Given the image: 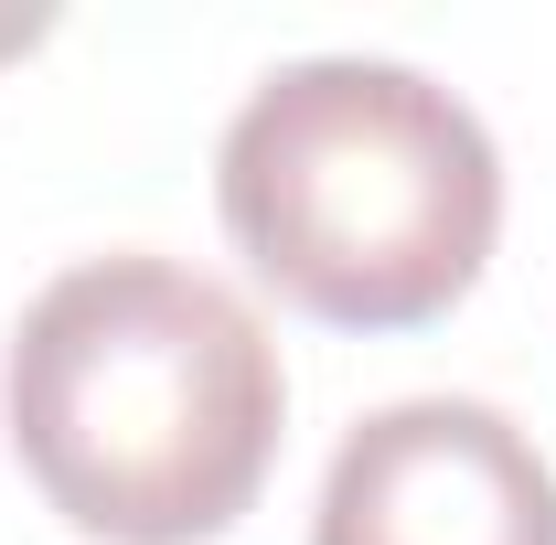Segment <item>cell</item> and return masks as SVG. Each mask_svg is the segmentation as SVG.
Wrapping results in <instances>:
<instances>
[{
  "label": "cell",
  "mask_w": 556,
  "mask_h": 545,
  "mask_svg": "<svg viewBox=\"0 0 556 545\" xmlns=\"http://www.w3.org/2000/svg\"><path fill=\"white\" fill-rule=\"evenodd\" d=\"M214 214L289 310L332 332H417L471 300L503 236V161L439 75L311 54L225 118Z\"/></svg>",
  "instance_id": "2"
},
{
  "label": "cell",
  "mask_w": 556,
  "mask_h": 545,
  "mask_svg": "<svg viewBox=\"0 0 556 545\" xmlns=\"http://www.w3.org/2000/svg\"><path fill=\"white\" fill-rule=\"evenodd\" d=\"M22 43H43V11H0V54H22Z\"/></svg>",
  "instance_id": "4"
},
{
  "label": "cell",
  "mask_w": 556,
  "mask_h": 545,
  "mask_svg": "<svg viewBox=\"0 0 556 545\" xmlns=\"http://www.w3.org/2000/svg\"><path fill=\"white\" fill-rule=\"evenodd\" d=\"M0 417L33 492L97 545H214L268 492L289 375L268 321L182 257H86L11 332Z\"/></svg>",
  "instance_id": "1"
},
{
  "label": "cell",
  "mask_w": 556,
  "mask_h": 545,
  "mask_svg": "<svg viewBox=\"0 0 556 545\" xmlns=\"http://www.w3.org/2000/svg\"><path fill=\"white\" fill-rule=\"evenodd\" d=\"M311 545H556V471L482 396H407L332 449Z\"/></svg>",
  "instance_id": "3"
}]
</instances>
